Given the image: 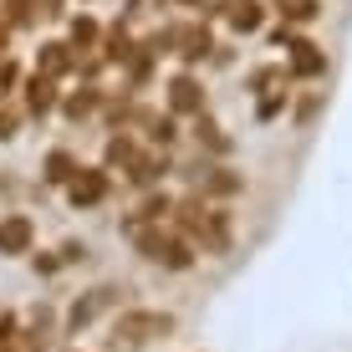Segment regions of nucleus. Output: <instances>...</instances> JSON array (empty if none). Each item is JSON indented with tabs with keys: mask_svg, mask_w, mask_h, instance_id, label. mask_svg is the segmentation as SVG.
Instances as JSON below:
<instances>
[{
	"mask_svg": "<svg viewBox=\"0 0 352 352\" xmlns=\"http://www.w3.org/2000/svg\"><path fill=\"white\" fill-rule=\"evenodd\" d=\"M0 41H6V31H0Z\"/></svg>",
	"mask_w": 352,
	"mask_h": 352,
	"instance_id": "3",
	"label": "nucleus"
},
{
	"mask_svg": "<svg viewBox=\"0 0 352 352\" xmlns=\"http://www.w3.org/2000/svg\"><path fill=\"white\" fill-rule=\"evenodd\" d=\"M235 26L240 31H256L261 26V6H256V0H240V6H235Z\"/></svg>",
	"mask_w": 352,
	"mask_h": 352,
	"instance_id": "2",
	"label": "nucleus"
},
{
	"mask_svg": "<svg viewBox=\"0 0 352 352\" xmlns=\"http://www.w3.org/2000/svg\"><path fill=\"white\" fill-rule=\"evenodd\" d=\"M281 6V16H291V21H311L317 16V0H276Z\"/></svg>",
	"mask_w": 352,
	"mask_h": 352,
	"instance_id": "1",
	"label": "nucleus"
}]
</instances>
